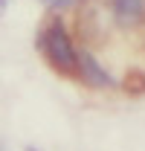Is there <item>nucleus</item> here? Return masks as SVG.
I'll list each match as a JSON object with an SVG mask.
<instances>
[{
  "instance_id": "obj_2",
  "label": "nucleus",
  "mask_w": 145,
  "mask_h": 151,
  "mask_svg": "<svg viewBox=\"0 0 145 151\" xmlns=\"http://www.w3.org/2000/svg\"><path fill=\"white\" fill-rule=\"evenodd\" d=\"M78 73H81V78H84L87 84H93V87H113L110 73L90 55V52H87V50L78 52Z\"/></svg>"
},
{
  "instance_id": "obj_3",
  "label": "nucleus",
  "mask_w": 145,
  "mask_h": 151,
  "mask_svg": "<svg viewBox=\"0 0 145 151\" xmlns=\"http://www.w3.org/2000/svg\"><path fill=\"white\" fill-rule=\"evenodd\" d=\"M110 12L122 26H134L145 18V0H110Z\"/></svg>"
},
{
  "instance_id": "obj_4",
  "label": "nucleus",
  "mask_w": 145,
  "mask_h": 151,
  "mask_svg": "<svg viewBox=\"0 0 145 151\" xmlns=\"http://www.w3.org/2000/svg\"><path fill=\"white\" fill-rule=\"evenodd\" d=\"M44 3H47V6H58V9H61V6H70L72 0H44Z\"/></svg>"
},
{
  "instance_id": "obj_1",
  "label": "nucleus",
  "mask_w": 145,
  "mask_h": 151,
  "mask_svg": "<svg viewBox=\"0 0 145 151\" xmlns=\"http://www.w3.org/2000/svg\"><path fill=\"white\" fill-rule=\"evenodd\" d=\"M38 47H41L44 58L52 64L55 70H61V73H75L78 70V50L72 47V41H70V35H67V29H64L61 20L50 23L41 32Z\"/></svg>"
},
{
  "instance_id": "obj_5",
  "label": "nucleus",
  "mask_w": 145,
  "mask_h": 151,
  "mask_svg": "<svg viewBox=\"0 0 145 151\" xmlns=\"http://www.w3.org/2000/svg\"><path fill=\"white\" fill-rule=\"evenodd\" d=\"M26 151H35V148H26Z\"/></svg>"
}]
</instances>
